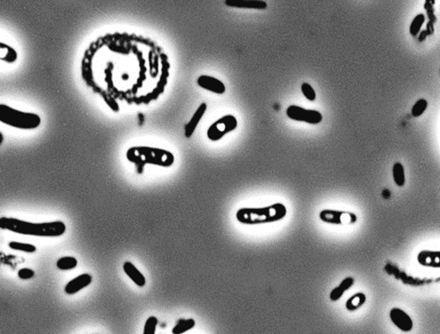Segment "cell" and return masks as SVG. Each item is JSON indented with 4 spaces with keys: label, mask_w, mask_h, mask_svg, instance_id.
<instances>
[{
    "label": "cell",
    "mask_w": 440,
    "mask_h": 334,
    "mask_svg": "<svg viewBox=\"0 0 440 334\" xmlns=\"http://www.w3.org/2000/svg\"><path fill=\"white\" fill-rule=\"evenodd\" d=\"M170 65L163 50L151 40L129 34H109L95 40L82 63V76L113 112L118 101L149 104L163 93Z\"/></svg>",
    "instance_id": "1"
},
{
    "label": "cell",
    "mask_w": 440,
    "mask_h": 334,
    "mask_svg": "<svg viewBox=\"0 0 440 334\" xmlns=\"http://www.w3.org/2000/svg\"><path fill=\"white\" fill-rule=\"evenodd\" d=\"M0 228L21 235L40 237H58L65 234L66 225L62 221L33 223L13 217H0Z\"/></svg>",
    "instance_id": "2"
},
{
    "label": "cell",
    "mask_w": 440,
    "mask_h": 334,
    "mask_svg": "<svg viewBox=\"0 0 440 334\" xmlns=\"http://www.w3.org/2000/svg\"><path fill=\"white\" fill-rule=\"evenodd\" d=\"M126 159L135 164L138 173H143L145 164L170 167L174 162V156L166 149L151 147H133L126 151Z\"/></svg>",
    "instance_id": "3"
},
{
    "label": "cell",
    "mask_w": 440,
    "mask_h": 334,
    "mask_svg": "<svg viewBox=\"0 0 440 334\" xmlns=\"http://www.w3.org/2000/svg\"><path fill=\"white\" fill-rule=\"evenodd\" d=\"M287 215V207L281 203L263 207H243L236 213V218L245 225H258L279 221Z\"/></svg>",
    "instance_id": "4"
},
{
    "label": "cell",
    "mask_w": 440,
    "mask_h": 334,
    "mask_svg": "<svg viewBox=\"0 0 440 334\" xmlns=\"http://www.w3.org/2000/svg\"><path fill=\"white\" fill-rule=\"evenodd\" d=\"M0 121L2 124L24 130L36 129L41 123L38 114L20 112L5 104L0 105Z\"/></svg>",
    "instance_id": "5"
},
{
    "label": "cell",
    "mask_w": 440,
    "mask_h": 334,
    "mask_svg": "<svg viewBox=\"0 0 440 334\" xmlns=\"http://www.w3.org/2000/svg\"><path fill=\"white\" fill-rule=\"evenodd\" d=\"M238 126V121L233 115H225L218 119L208 128L207 137L211 141H218L227 134L235 130Z\"/></svg>",
    "instance_id": "6"
},
{
    "label": "cell",
    "mask_w": 440,
    "mask_h": 334,
    "mask_svg": "<svg viewBox=\"0 0 440 334\" xmlns=\"http://www.w3.org/2000/svg\"><path fill=\"white\" fill-rule=\"evenodd\" d=\"M286 113L287 116L293 121L309 124H321L323 119L321 112L315 109H306L296 105H289Z\"/></svg>",
    "instance_id": "7"
},
{
    "label": "cell",
    "mask_w": 440,
    "mask_h": 334,
    "mask_svg": "<svg viewBox=\"0 0 440 334\" xmlns=\"http://www.w3.org/2000/svg\"><path fill=\"white\" fill-rule=\"evenodd\" d=\"M321 221L333 225H346L357 221V216L351 212L324 209L320 213Z\"/></svg>",
    "instance_id": "8"
},
{
    "label": "cell",
    "mask_w": 440,
    "mask_h": 334,
    "mask_svg": "<svg viewBox=\"0 0 440 334\" xmlns=\"http://www.w3.org/2000/svg\"><path fill=\"white\" fill-rule=\"evenodd\" d=\"M390 318L393 325L404 332H409L413 328V320L404 310L392 308L390 311Z\"/></svg>",
    "instance_id": "9"
},
{
    "label": "cell",
    "mask_w": 440,
    "mask_h": 334,
    "mask_svg": "<svg viewBox=\"0 0 440 334\" xmlns=\"http://www.w3.org/2000/svg\"><path fill=\"white\" fill-rule=\"evenodd\" d=\"M197 83L202 89L216 94H223L226 92V86L223 83V81H220L214 77L202 75L198 78Z\"/></svg>",
    "instance_id": "10"
},
{
    "label": "cell",
    "mask_w": 440,
    "mask_h": 334,
    "mask_svg": "<svg viewBox=\"0 0 440 334\" xmlns=\"http://www.w3.org/2000/svg\"><path fill=\"white\" fill-rule=\"evenodd\" d=\"M418 263L426 268H440V250H421L417 256Z\"/></svg>",
    "instance_id": "11"
},
{
    "label": "cell",
    "mask_w": 440,
    "mask_h": 334,
    "mask_svg": "<svg viewBox=\"0 0 440 334\" xmlns=\"http://www.w3.org/2000/svg\"><path fill=\"white\" fill-rule=\"evenodd\" d=\"M225 5L236 9H247L263 11L268 8V4L264 0H225Z\"/></svg>",
    "instance_id": "12"
},
{
    "label": "cell",
    "mask_w": 440,
    "mask_h": 334,
    "mask_svg": "<svg viewBox=\"0 0 440 334\" xmlns=\"http://www.w3.org/2000/svg\"><path fill=\"white\" fill-rule=\"evenodd\" d=\"M92 283V276L88 273H82L74 279L70 280L65 287V292L69 295H73L77 292L82 291Z\"/></svg>",
    "instance_id": "13"
},
{
    "label": "cell",
    "mask_w": 440,
    "mask_h": 334,
    "mask_svg": "<svg viewBox=\"0 0 440 334\" xmlns=\"http://www.w3.org/2000/svg\"><path fill=\"white\" fill-rule=\"evenodd\" d=\"M207 109V105L206 103H202L200 105V106L197 108L195 113L193 114L192 118L190 119L188 124L185 125V136L187 138H190L192 135L194 134L196 128L198 126V124H200L201 119L203 117V115L205 114V112Z\"/></svg>",
    "instance_id": "14"
},
{
    "label": "cell",
    "mask_w": 440,
    "mask_h": 334,
    "mask_svg": "<svg viewBox=\"0 0 440 334\" xmlns=\"http://www.w3.org/2000/svg\"><path fill=\"white\" fill-rule=\"evenodd\" d=\"M123 270H124V272H126V275L131 279L132 281L138 287L142 288L145 286L146 280H145L144 274L139 271L133 263L129 262V261H126L123 265Z\"/></svg>",
    "instance_id": "15"
},
{
    "label": "cell",
    "mask_w": 440,
    "mask_h": 334,
    "mask_svg": "<svg viewBox=\"0 0 440 334\" xmlns=\"http://www.w3.org/2000/svg\"><path fill=\"white\" fill-rule=\"evenodd\" d=\"M354 282H355V280H354L353 277H350V276H348V277H346V279H344V280L340 283L338 287L334 288L333 291H331V293H330V299H331V301H333V302H337V301H339L341 297L345 294V292H346L347 290H349L352 286L354 285Z\"/></svg>",
    "instance_id": "16"
},
{
    "label": "cell",
    "mask_w": 440,
    "mask_h": 334,
    "mask_svg": "<svg viewBox=\"0 0 440 334\" xmlns=\"http://www.w3.org/2000/svg\"><path fill=\"white\" fill-rule=\"evenodd\" d=\"M366 302V296L365 293L359 292L349 298L346 303V308L349 312H354L360 309Z\"/></svg>",
    "instance_id": "17"
},
{
    "label": "cell",
    "mask_w": 440,
    "mask_h": 334,
    "mask_svg": "<svg viewBox=\"0 0 440 334\" xmlns=\"http://www.w3.org/2000/svg\"><path fill=\"white\" fill-rule=\"evenodd\" d=\"M0 50H1L0 58H1L2 61L9 63V64H13V63L16 62L17 57H18L17 52L11 46L1 42V44H0Z\"/></svg>",
    "instance_id": "18"
},
{
    "label": "cell",
    "mask_w": 440,
    "mask_h": 334,
    "mask_svg": "<svg viewBox=\"0 0 440 334\" xmlns=\"http://www.w3.org/2000/svg\"><path fill=\"white\" fill-rule=\"evenodd\" d=\"M196 322L193 318H189V319L181 318L177 321L175 326L172 328L171 332L172 334L186 333L187 331L194 328Z\"/></svg>",
    "instance_id": "19"
},
{
    "label": "cell",
    "mask_w": 440,
    "mask_h": 334,
    "mask_svg": "<svg viewBox=\"0 0 440 334\" xmlns=\"http://www.w3.org/2000/svg\"><path fill=\"white\" fill-rule=\"evenodd\" d=\"M392 177L398 187H403L406 183V176H405V168L401 162H395L392 166Z\"/></svg>",
    "instance_id": "20"
},
{
    "label": "cell",
    "mask_w": 440,
    "mask_h": 334,
    "mask_svg": "<svg viewBox=\"0 0 440 334\" xmlns=\"http://www.w3.org/2000/svg\"><path fill=\"white\" fill-rule=\"evenodd\" d=\"M78 261L74 257H63L57 260V266L60 270H71L77 266Z\"/></svg>",
    "instance_id": "21"
},
{
    "label": "cell",
    "mask_w": 440,
    "mask_h": 334,
    "mask_svg": "<svg viewBox=\"0 0 440 334\" xmlns=\"http://www.w3.org/2000/svg\"><path fill=\"white\" fill-rule=\"evenodd\" d=\"M424 22H425V17H424L423 14H418L415 18H414V20L412 21V23L410 25V28H409V32H410V34L413 37L418 36V34L421 31V26L423 25Z\"/></svg>",
    "instance_id": "22"
},
{
    "label": "cell",
    "mask_w": 440,
    "mask_h": 334,
    "mask_svg": "<svg viewBox=\"0 0 440 334\" xmlns=\"http://www.w3.org/2000/svg\"><path fill=\"white\" fill-rule=\"evenodd\" d=\"M9 247L13 250L24 251L25 253H33L37 250V248L34 245L26 244V243H20V242H11L9 244Z\"/></svg>",
    "instance_id": "23"
},
{
    "label": "cell",
    "mask_w": 440,
    "mask_h": 334,
    "mask_svg": "<svg viewBox=\"0 0 440 334\" xmlns=\"http://www.w3.org/2000/svg\"><path fill=\"white\" fill-rule=\"evenodd\" d=\"M427 106L428 103L426 100H418L415 104H414V105H413V107H412V110H411L412 116L416 118L420 117L421 115L423 114V112L426 110Z\"/></svg>",
    "instance_id": "24"
},
{
    "label": "cell",
    "mask_w": 440,
    "mask_h": 334,
    "mask_svg": "<svg viewBox=\"0 0 440 334\" xmlns=\"http://www.w3.org/2000/svg\"><path fill=\"white\" fill-rule=\"evenodd\" d=\"M302 94L306 99L313 102L317 98V93L315 92L313 87L311 86L307 82H303L301 86Z\"/></svg>",
    "instance_id": "25"
},
{
    "label": "cell",
    "mask_w": 440,
    "mask_h": 334,
    "mask_svg": "<svg viewBox=\"0 0 440 334\" xmlns=\"http://www.w3.org/2000/svg\"><path fill=\"white\" fill-rule=\"evenodd\" d=\"M157 326V318L156 316H150L145 321L144 334H156Z\"/></svg>",
    "instance_id": "26"
},
{
    "label": "cell",
    "mask_w": 440,
    "mask_h": 334,
    "mask_svg": "<svg viewBox=\"0 0 440 334\" xmlns=\"http://www.w3.org/2000/svg\"><path fill=\"white\" fill-rule=\"evenodd\" d=\"M34 274H35V272L29 268H23L18 272L19 279H23V280L32 279L34 276Z\"/></svg>",
    "instance_id": "27"
}]
</instances>
